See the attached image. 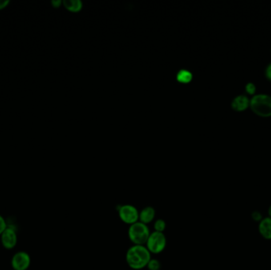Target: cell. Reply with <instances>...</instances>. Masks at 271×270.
<instances>
[{
	"label": "cell",
	"mask_w": 271,
	"mask_h": 270,
	"mask_svg": "<svg viewBox=\"0 0 271 270\" xmlns=\"http://www.w3.org/2000/svg\"><path fill=\"white\" fill-rule=\"evenodd\" d=\"M118 215L121 220L125 223L132 225L139 221V211L136 207L131 204H124L118 207Z\"/></svg>",
	"instance_id": "5"
},
{
	"label": "cell",
	"mask_w": 271,
	"mask_h": 270,
	"mask_svg": "<svg viewBox=\"0 0 271 270\" xmlns=\"http://www.w3.org/2000/svg\"><path fill=\"white\" fill-rule=\"evenodd\" d=\"M63 4L67 10L71 12L79 11L82 7V3L79 0H65Z\"/></svg>",
	"instance_id": "11"
},
{
	"label": "cell",
	"mask_w": 271,
	"mask_h": 270,
	"mask_svg": "<svg viewBox=\"0 0 271 270\" xmlns=\"http://www.w3.org/2000/svg\"><path fill=\"white\" fill-rule=\"evenodd\" d=\"M252 218H253L254 220L256 222H259L260 223L262 219H263V215L260 213V211H254L252 213Z\"/></svg>",
	"instance_id": "18"
},
{
	"label": "cell",
	"mask_w": 271,
	"mask_h": 270,
	"mask_svg": "<svg viewBox=\"0 0 271 270\" xmlns=\"http://www.w3.org/2000/svg\"><path fill=\"white\" fill-rule=\"evenodd\" d=\"M148 270H159L161 269V263L157 259H151L147 266Z\"/></svg>",
	"instance_id": "15"
},
{
	"label": "cell",
	"mask_w": 271,
	"mask_h": 270,
	"mask_svg": "<svg viewBox=\"0 0 271 270\" xmlns=\"http://www.w3.org/2000/svg\"><path fill=\"white\" fill-rule=\"evenodd\" d=\"M6 227H7V224H6V220L2 215H0V235H2Z\"/></svg>",
	"instance_id": "16"
},
{
	"label": "cell",
	"mask_w": 271,
	"mask_h": 270,
	"mask_svg": "<svg viewBox=\"0 0 271 270\" xmlns=\"http://www.w3.org/2000/svg\"></svg>",
	"instance_id": "22"
},
{
	"label": "cell",
	"mask_w": 271,
	"mask_h": 270,
	"mask_svg": "<svg viewBox=\"0 0 271 270\" xmlns=\"http://www.w3.org/2000/svg\"><path fill=\"white\" fill-rule=\"evenodd\" d=\"M256 90H257V88H256V84L254 82H248L245 85V92L248 95H251L252 97L256 95Z\"/></svg>",
	"instance_id": "14"
},
{
	"label": "cell",
	"mask_w": 271,
	"mask_h": 270,
	"mask_svg": "<svg viewBox=\"0 0 271 270\" xmlns=\"http://www.w3.org/2000/svg\"><path fill=\"white\" fill-rule=\"evenodd\" d=\"M177 79L180 82L187 83L192 79V74L187 70H182L178 73Z\"/></svg>",
	"instance_id": "12"
},
{
	"label": "cell",
	"mask_w": 271,
	"mask_h": 270,
	"mask_svg": "<svg viewBox=\"0 0 271 270\" xmlns=\"http://www.w3.org/2000/svg\"><path fill=\"white\" fill-rule=\"evenodd\" d=\"M259 231L261 236L267 240H271V218H263L259 223Z\"/></svg>",
	"instance_id": "9"
},
{
	"label": "cell",
	"mask_w": 271,
	"mask_h": 270,
	"mask_svg": "<svg viewBox=\"0 0 271 270\" xmlns=\"http://www.w3.org/2000/svg\"><path fill=\"white\" fill-rule=\"evenodd\" d=\"M30 264V256L25 251H18L12 257L11 267L14 270H27Z\"/></svg>",
	"instance_id": "6"
},
{
	"label": "cell",
	"mask_w": 271,
	"mask_h": 270,
	"mask_svg": "<svg viewBox=\"0 0 271 270\" xmlns=\"http://www.w3.org/2000/svg\"><path fill=\"white\" fill-rule=\"evenodd\" d=\"M155 217V210L151 206L143 207L140 212H139V221L144 224H148L153 221Z\"/></svg>",
	"instance_id": "10"
},
{
	"label": "cell",
	"mask_w": 271,
	"mask_h": 270,
	"mask_svg": "<svg viewBox=\"0 0 271 270\" xmlns=\"http://www.w3.org/2000/svg\"><path fill=\"white\" fill-rule=\"evenodd\" d=\"M167 246V238L163 232L154 231L150 234L146 243V247L151 254L158 255L164 251Z\"/></svg>",
	"instance_id": "4"
},
{
	"label": "cell",
	"mask_w": 271,
	"mask_h": 270,
	"mask_svg": "<svg viewBox=\"0 0 271 270\" xmlns=\"http://www.w3.org/2000/svg\"><path fill=\"white\" fill-rule=\"evenodd\" d=\"M0 237H1V243H2V247L7 250L14 248L18 243L17 232L12 227H8L7 226Z\"/></svg>",
	"instance_id": "7"
},
{
	"label": "cell",
	"mask_w": 271,
	"mask_h": 270,
	"mask_svg": "<svg viewBox=\"0 0 271 270\" xmlns=\"http://www.w3.org/2000/svg\"><path fill=\"white\" fill-rule=\"evenodd\" d=\"M264 74H265L266 78H267L269 82H271V63L268 64V66L266 67Z\"/></svg>",
	"instance_id": "17"
},
{
	"label": "cell",
	"mask_w": 271,
	"mask_h": 270,
	"mask_svg": "<svg viewBox=\"0 0 271 270\" xmlns=\"http://www.w3.org/2000/svg\"><path fill=\"white\" fill-rule=\"evenodd\" d=\"M51 3L52 5H53V7L58 8L60 6H61L62 2L60 1V0H53V1H52Z\"/></svg>",
	"instance_id": "20"
},
{
	"label": "cell",
	"mask_w": 271,
	"mask_h": 270,
	"mask_svg": "<svg viewBox=\"0 0 271 270\" xmlns=\"http://www.w3.org/2000/svg\"><path fill=\"white\" fill-rule=\"evenodd\" d=\"M126 263L133 270H139L147 267L151 260V253L147 247L139 245H134L126 253Z\"/></svg>",
	"instance_id": "1"
},
{
	"label": "cell",
	"mask_w": 271,
	"mask_h": 270,
	"mask_svg": "<svg viewBox=\"0 0 271 270\" xmlns=\"http://www.w3.org/2000/svg\"><path fill=\"white\" fill-rule=\"evenodd\" d=\"M9 0H0V10H4L10 4Z\"/></svg>",
	"instance_id": "19"
},
{
	"label": "cell",
	"mask_w": 271,
	"mask_h": 270,
	"mask_svg": "<svg viewBox=\"0 0 271 270\" xmlns=\"http://www.w3.org/2000/svg\"><path fill=\"white\" fill-rule=\"evenodd\" d=\"M150 230L146 224L141 222H136L129 228L128 235L130 241L134 245L143 246L146 244L147 239L149 238Z\"/></svg>",
	"instance_id": "3"
},
{
	"label": "cell",
	"mask_w": 271,
	"mask_h": 270,
	"mask_svg": "<svg viewBox=\"0 0 271 270\" xmlns=\"http://www.w3.org/2000/svg\"><path fill=\"white\" fill-rule=\"evenodd\" d=\"M154 229L157 232H163L166 229V222L162 219H159L154 223Z\"/></svg>",
	"instance_id": "13"
},
{
	"label": "cell",
	"mask_w": 271,
	"mask_h": 270,
	"mask_svg": "<svg viewBox=\"0 0 271 270\" xmlns=\"http://www.w3.org/2000/svg\"><path fill=\"white\" fill-rule=\"evenodd\" d=\"M250 109L258 117L268 118L271 117V95L258 94L250 99Z\"/></svg>",
	"instance_id": "2"
},
{
	"label": "cell",
	"mask_w": 271,
	"mask_h": 270,
	"mask_svg": "<svg viewBox=\"0 0 271 270\" xmlns=\"http://www.w3.org/2000/svg\"><path fill=\"white\" fill-rule=\"evenodd\" d=\"M231 107L236 112H244L250 108V98L245 94H240L232 99Z\"/></svg>",
	"instance_id": "8"
},
{
	"label": "cell",
	"mask_w": 271,
	"mask_h": 270,
	"mask_svg": "<svg viewBox=\"0 0 271 270\" xmlns=\"http://www.w3.org/2000/svg\"><path fill=\"white\" fill-rule=\"evenodd\" d=\"M268 216L271 218V204L269 208H268Z\"/></svg>",
	"instance_id": "21"
}]
</instances>
